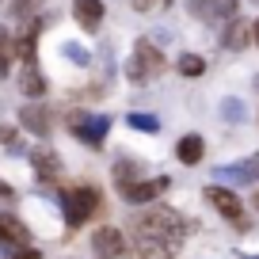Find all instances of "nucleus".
<instances>
[{
    "instance_id": "obj_1",
    "label": "nucleus",
    "mask_w": 259,
    "mask_h": 259,
    "mask_svg": "<svg viewBox=\"0 0 259 259\" xmlns=\"http://www.w3.org/2000/svg\"><path fill=\"white\" fill-rule=\"evenodd\" d=\"M134 240H138V255L149 259V255H171L179 248L187 233V221L179 218L171 206H153L149 213H138L134 225H130Z\"/></svg>"
},
{
    "instance_id": "obj_2",
    "label": "nucleus",
    "mask_w": 259,
    "mask_h": 259,
    "mask_svg": "<svg viewBox=\"0 0 259 259\" xmlns=\"http://www.w3.org/2000/svg\"><path fill=\"white\" fill-rule=\"evenodd\" d=\"M160 69H164V54L149 38H141L138 46H134V54H130V61H126V76L134 84H149V80L160 76Z\"/></svg>"
},
{
    "instance_id": "obj_3",
    "label": "nucleus",
    "mask_w": 259,
    "mask_h": 259,
    "mask_svg": "<svg viewBox=\"0 0 259 259\" xmlns=\"http://www.w3.org/2000/svg\"><path fill=\"white\" fill-rule=\"evenodd\" d=\"M99 210V191L96 187H69L61 194V213L69 225H84L92 213Z\"/></svg>"
},
{
    "instance_id": "obj_4",
    "label": "nucleus",
    "mask_w": 259,
    "mask_h": 259,
    "mask_svg": "<svg viewBox=\"0 0 259 259\" xmlns=\"http://www.w3.org/2000/svg\"><path fill=\"white\" fill-rule=\"evenodd\" d=\"M107 126H111V122H107L103 114H92V111L69 114V130H73L84 145H99V141H103V134H107Z\"/></svg>"
},
{
    "instance_id": "obj_5",
    "label": "nucleus",
    "mask_w": 259,
    "mask_h": 259,
    "mask_svg": "<svg viewBox=\"0 0 259 259\" xmlns=\"http://www.w3.org/2000/svg\"><path fill=\"white\" fill-rule=\"evenodd\" d=\"M206 202L213 206V210L221 213V218H229V221H244V206H240V198H236L229 187H206Z\"/></svg>"
},
{
    "instance_id": "obj_6",
    "label": "nucleus",
    "mask_w": 259,
    "mask_h": 259,
    "mask_svg": "<svg viewBox=\"0 0 259 259\" xmlns=\"http://www.w3.org/2000/svg\"><path fill=\"white\" fill-rule=\"evenodd\" d=\"M92 248H96L99 259H118L122 251H126V233L103 225V229H96V236H92Z\"/></svg>"
},
{
    "instance_id": "obj_7",
    "label": "nucleus",
    "mask_w": 259,
    "mask_h": 259,
    "mask_svg": "<svg viewBox=\"0 0 259 259\" xmlns=\"http://www.w3.org/2000/svg\"><path fill=\"white\" fill-rule=\"evenodd\" d=\"M164 187H168V179H145V183H126L118 191L126 194V202H153V198H160Z\"/></svg>"
},
{
    "instance_id": "obj_8",
    "label": "nucleus",
    "mask_w": 259,
    "mask_h": 259,
    "mask_svg": "<svg viewBox=\"0 0 259 259\" xmlns=\"http://www.w3.org/2000/svg\"><path fill=\"white\" fill-rule=\"evenodd\" d=\"M73 16L84 31H99V23H103V0H73Z\"/></svg>"
},
{
    "instance_id": "obj_9",
    "label": "nucleus",
    "mask_w": 259,
    "mask_h": 259,
    "mask_svg": "<svg viewBox=\"0 0 259 259\" xmlns=\"http://www.w3.org/2000/svg\"><path fill=\"white\" fill-rule=\"evenodd\" d=\"M31 164H34V171H38V179H42V183L57 179V171H61V160H57V153H54L50 145H38V149H34Z\"/></svg>"
},
{
    "instance_id": "obj_10",
    "label": "nucleus",
    "mask_w": 259,
    "mask_h": 259,
    "mask_svg": "<svg viewBox=\"0 0 259 259\" xmlns=\"http://www.w3.org/2000/svg\"><path fill=\"white\" fill-rule=\"evenodd\" d=\"M0 244H12V248H27V225L12 213H0Z\"/></svg>"
},
{
    "instance_id": "obj_11",
    "label": "nucleus",
    "mask_w": 259,
    "mask_h": 259,
    "mask_svg": "<svg viewBox=\"0 0 259 259\" xmlns=\"http://www.w3.org/2000/svg\"><path fill=\"white\" fill-rule=\"evenodd\" d=\"M19 122H23L27 130H34L38 138H46V134H50V118H46V111H42V107H34V103L19 111Z\"/></svg>"
},
{
    "instance_id": "obj_12",
    "label": "nucleus",
    "mask_w": 259,
    "mask_h": 259,
    "mask_svg": "<svg viewBox=\"0 0 259 259\" xmlns=\"http://www.w3.org/2000/svg\"><path fill=\"white\" fill-rule=\"evenodd\" d=\"M176 156H179L183 164H198V160H202V138H198V134H187V138H179Z\"/></svg>"
},
{
    "instance_id": "obj_13",
    "label": "nucleus",
    "mask_w": 259,
    "mask_h": 259,
    "mask_svg": "<svg viewBox=\"0 0 259 259\" xmlns=\"http://www.w3.org/2000/svg\"><path fill=\"white\" fill-rule=\"evenodd\" d=\"M187 8L194 12L198 19H206V23H213V19L221 16V12H229V4H218V0H191Z\"/></svg>"
},
{
    "instance_id": "obj_14",
    "label": "nucleus",
    "mask_w": 259,
    "mask_h": 259,
    "mask_svg": "<svg viewBox=\"0 0 259 259\" xmlns=\"http://www.w3.org/2000/svg\"><path fill=\"white\" fill-rule=\"evenodd\" d=\"M12 54H16V38H12L4 27H0V76L8 73V65H12Z\"/></svg>"
},
{
    "instance_id": "obj_15",
    "label": "nucleus",
    "mask_w": 259,
    "mask_h": 259,
    "mask_svg": "<svg viewBox=\"0 0 259 259\" xmlns=\"http://www.w3.org/2000/svg\"><path fill=\"white\" fill-rule=\"evenodd\" d=\"M19 88H23L27 96H42V92H46V80H42V73H38V69H27V73H23V80H19Z\"/></svg>"
},
{
    "instance_id": "obj_16",
    "label": "nucleus",
    "mask_w": 259,
    "mask_h": 259,
    "mask_svg": "<svg viewBox=\"0 0 259 259\" xmlns=\"http://www.w3.org/2000/svg\"><path fill=\"white\" fill-rule=\"evenodd\" d=\"M179 73H183V76H202L206 73V61L198 54H183V57H179Z\"/></svg>"
},
{
    "instance_id": "obj_17",
    "label": "nucleus",
    "mask_w": 259,
    "mask_h": 259,
    "mask_svg": "<svg viewBox=\"0 0 259 259\" xmlns=\"http://www.w3.org/2000/svg\"><path fill=\"white\" fill-rule=\"evenodd\" d=\"M134 171H138V164H134V160H118V164H114V183H118V187L134 183Z\"/></svg>"
},
{
    "instance_id": "obj_18",
    "label": "nucleus",
    "mask_w": 259,
    "mask_h": 259,
    "mask_svg": "<svg viewBox=\"0 0 259 259\" xmlns=\"http://www.w3.org/2000/svg\"><path fill=\"white\" fill-rule=\"evenodd\" d=\"M130 126H138V130H149V134H156V130H160V122L153 118V114H130Z\"/></svg>"
},
{
    "instance_id": "obj_19",
    "label": "nucleus",
    "mask_w": 259,
    "mask_h": 259,
    "mask_svg": "<svg viewBox=\"0 0 259 259\" xmlns=\"http://www.w3.org/2000/svg\"><path fill=\"white\" fill-rule=\"evenodd\" d=\"M221 114H225L229 122H240V118H244V107H240V99H225V103H221Z\"/></svg>"
},
{
    "instance_id": "obj_20",
    "label": "nucleus",
    "mask_w": 259,
    "mask_h": 259,
    "mask_svg": "<svg viewBox=\"0 0 259 259\" xmlns=\"http://www.w3.org/2000/svg\"><path fill=\"white\" fill-rule=\"evenodd\" d=\"M38 4H42V0H12V8H16V16H23V19L31 16V12L38 8Z\"/></svg>"
},
{
    "instance_id": "obj_21",
    "label": "nucleus",
    "mask_w": 259,
    "mask_h": 259,
    "mask_svg": "<svg viewBox=\"0 0 259 259\" xmlns=\"http://www.w3.org/2000/svg\"><path fill=\"white\" fill-rule=\"evenodd\" d=\"M65 54L73 57L76 65H88V54H84V46H76V42H65Z\"/></svg>"
},
{
    "instance_id": "obj_22",
    "label": "nucleus",
    "mask_w": 259,
    "mask_h": 259,
    "mask_svg": "<svg viewBox=\"0 0 259 259\" xmlns=\"http://www.w3.org/2000/svg\"><path fill=\"white\" fill-rule=\"evenodd\" d=\"M171 0H134V8L138 12H153V8H168Z\"/></svg>"
},
{
    "instance_id": "obj_23",
    "label": "nucleus",
    "mask_w": 259,
    "mask_h": 259,
    "mask_svg": "<svg viewBox=\"0 0 259 259\" xmlns=\"http://www.w3.org/2000/svg\"><path fill=\"white\" fill-rule=\"evenodd\" d=\"M0 141H4L8 149H19V141H16V130H12V126H0Z\"/></svg>"
},
{
    "instance_id": "obj_24",
    "label": "nucleus",
    "mask_w": 259,
    "mask_h": 259,
    "mask_svg": "<svg viewBox=\"0 0 259 259\" xmlns=\"http://www.w3.org/2000/svg\"><path fill=\"white\" fill-rule=\"evenodd\" d=\"M12 198H16V191L8 183H0V202H12Z\"/></svg>"
},
{
    "instance_id": "obj_25",
    "label": "nucleus",
    "mask_w": 259,
    "mask_h": 259,
    "mask_svg": "<svg viewBox=\"0 0 259 259\" xmlns=\"http://www.w3.org/2000/svg\"><path fill=\"white\" fill-rule=\"evenodd\" d=\"M16 259H42V255H38V248H23Z\"/></svg>"
},
{
    "instance_id": "obj_26",
    "label": "nucleus",
    "mask_w": 259,
    "mask_h": 259,
    "mask_svg": "<svg viewBox=\"0 0 259 259\" xmlns=\"http://www.w3.org/2000/svg\"><path fill=\"white\" fill-rule=\"evenodd\" d=\"M248 168H251V176L259 179V153H255V156H251V160H248Z\"/></svg>"
},
{
    "instance_id": "obj_27",
    "label": "nucleus",
    "mask_w": 259,
    "mask_h": 259,
    "mask_svg": "<svg viewBox=\"0 0 259 259\" xmlns=\"http://www.w3.org/2000/svg\"><path fill=\"white\" fill-rule=\"evenodd\" d=\"M255 46H259V19H255Z\"/></svg>"
}]
</instances>
